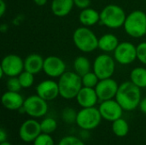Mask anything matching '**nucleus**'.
Returning a JSON list of instances; mask_svg holds the SVG:
<instances>
[{"mask_svg":"<svg viewBox=\"0 0 146 145\" xmlns=\"http://www.w3.org/2000/svg\"><path fill=\"white\" fill-rule=\"evenodd\" d=\"M115 60L108 53L98 55L93 63L92 71L100 79L111 78L115 71Z\"/></svg>","mask_w":146,"mask_h":145,"instance_id":"7","label":"nucleus"},{"mask_svg":"<svg viewBox=\"0 0 146 145\" xmlns=\"http://www.w3.org/2000/svg\"><path fill=\"white\" fill-rule=\"evenodd\" d=\"M119 44L118 38L113 33H105L98 38V49L104 53L114 52Z\"/></svg>","mask_w":146,"mask_h":145,"instance_id":"21","label":"nucleus"},{"mask_svg":"<svg viewBox=\"0 0 146 145\" xmlns=\"http://www.w3.org/2000/svg\"><path fill=\"white\" fill-rule=\"evenodd\" d=\"M123 28L127 35L139 38L146 35V14L139 9L133 10L127 15Z\"/></svg>","mask_w":146,"mask_h":145,"instance_id":"5","label":"nucleus"},{"mask_svg":"<svg viewBox=\"0 0 146 145\" xmlns=\"http://www.w3.org/2000/svg\"><path fill=\"white\" fill-rule=\"evenodd\" d=\"M34 75L33 73L28 72V71H26L24 70L19 76V80H20V83L22 86V88H30L33 83H34Z\"/></svg>","mask_w":146,"mask_h":145,"instance_id":"26","label":"nucleus"},{"mask_svg":"<svg viewBox=\"0 0 146 145\" xmlns=\"http://www.w3.org/2000/svg\"><path fill=\"white\" fill-rule=\"evenodd\" d=\"M0 145H11L9 143H8L7 141H5V142H3V143H1Z\"/></svg>","mask_w":146,"mask_h":145,"instance_id":"38","label":"nucleus"},{"mask_svg":"<svg viewBox=\"0 0 146 145\" xmlns=\"http://www.w3.org/2000/svg\"><path fill=\"white\" fill-rule=\"evenodd\" d=\"M137 59L146 65V42H141L137 45Z\"/></svg>","mask_w":146,"mask_h":145,"instance_id":"30","label":"nucleus"},{"mask_svg":"<svg viewBox=\"0 0 146 145\" xmlns=\"http://www.w3.org/2000/svg\"><path fill=\"white\" fill-rule=\"evenodd\" d=\"M130 81L140 89L146 88V68L144 67L134 68L130 73Z\"/></svg>","mask_w":146,"mask_h":145,"instance_id":"23","label":"nucleus"},{"mask_svg":"<svg viewBox=\"0 0 146 145\" xmlns=\"http://www.w3.org/2000/svg\"><path fill=\"white\" fill-rule=\"evenodd\" d=\"M33 145H54V141L49 134L43 133L34 140Z\"/></svg>","mask_w":146,"mask_h":145,"instance_id":"31","label":"nucleus"},{"mask_svg":"<svg viewBox=\"0 0 146 145\" xmlns=\"http://www.w3.org/2000/svg\"><path fill=\"white\" fill-rule=\"evenodd\" d=\"M43 72L50 78H60L66 72L64 61L56 56H49L44 58Z\"/></svg>","mask_w":146,"mask_h":145,"instance_id":"12","label":"nucleus"},{"mask_svg":"<svg viewBox=\"0 0 146 145\" xmlns=\"http://www.w3.org/2000/svg\"><path fill=\"white\" fill-rule=\"evenodd\" d=\"M102 115L98 109L95 107L82 108L77 114L76 124L83 130L89 131L95 129L101 122Z\"/></svg>","mask_w":146,"mask_h":145,"instance_id":"6","label":"nucleus"},{"mask_svg":"<svg viewBox=\"0 0 146 145\" xmlns=\"http://www.w3.org/2000/svg\"><path fill=\"white\" fill-rule=\"evenodd\" d=\"M7 139V134L6 132H4V130L2 128L0 130V143H3V142H5Z\"/></svg>","mask_w":146,"mask_h":145,"instance_id":"36","label":"nucleus"},{"mask_svg":"<svg viewBox=\"0 0 146 145\" xmlns=\"http://www.w3.org/2000/svg\"><path fill=\"white\" fill-rule=\"evenodd\" d=\"M37 95L45 101H52L60 96L58 82L53 79H44L36 86Z\"/></svg>","mask_w":146,"mask_h":145,"instance_id":"14","label":"nucleus"},{"mask_svg":"<svg viewBox=\"0 0 146 145\" xmlns=\"http://www.w3.org/2000/svg\"><path fill=\"white\" fill-rule=\"evenodd\" d=\"M127 18L125 10L117 4H108L100 12V23L111 29L123 26Z\"/></svg>","mask_w":146,"mask_h":145,"instance_id":"4","label":"nucleus"},{"mask_svg":"<svg viewBox=\"0 0 146 145\" xmlns=\"http://www.w3.org/2000/svg\"><path fill=\"white\" fill-rule=\"evenodd\" d=\"M98 109L103 119L112 122L121 118L124 110L115 99L103 101Z\"/></svg>","mask_w":146,"mask_h":145,"instance_id":"13","label":"nucleus"},{"mask_svg":"<svg viewBox=\"0 0 146 145\" xmlns=\"http://www.w3.org/2000/svg\"><path fill=\"white\" fill-rule=\"evenodd\" d=\"M6 9H7V5L4 0H0V16L1 17L4 15Z\"/></svg>","mask_w":146,"mask_h":145,"instance_id":"34","label":"nucleus"},{"mask_svg":"<svg viewBox=\"0 0 146 145\" xmlns=\"http://www.w3.org/2000/svg\"><path fill=\"white\" fill-rule=\"evenodd\" d=\"M40 123L35 120L30 119L23 122L19 130V135L22 141L30 143L34 141L41 134Z\"/></svg>","mask_w":146,"mask_h":145,"instance_id":"15","label":"nucleus"},{"mask_svg":"<svg viewBox=\"0 0 146 145\" xmlns=\"http://www.w3.org/2000/svg\"><path fill=\"white\" fill-rule=\"evenodd\" d=\"M113 53L117 63L129 65L137 59V46L127 41L121 42Z\"/></svg>","mask_w":146,"mask_h":145,"instance_id":"9","label":"nucleus"},{"mask_svg":"<svg viewBox=\"0 0 146 145\" xmlns=\"http://www.w3.org/2000/svg\"><path fill=\"white\" fill-rule=\"evenodd\" d=\"M6 86H7L8 91H15V92H19L21 91V89H22V86L20 83L18 76L17 77H9L7 83H6Z\"/></svg>","mask_w":146,"mask_h":145,"instance_id":"29","label":"nucleus"},{"mask_svg":"<svg viewBox=\"0 0 146 145\" xmlns=\"http://www.w3.org/2000/svg\"><path fill=\"white\" fill-rule=\"evenodd\" d=\"M77 114L76 111L72 109V108H65L62 110V120L65 123L67 124H73L74 122H76V119H77Z\"/></svg>","mask_w":146,"mask_h":145,"instance_id":"28","label":"nucleus"},{"mask_svg":"<svg viewBox=\"0 0 146 145\" xmlns=\"http://www.w3.org/2000/svg\"><path fill=\"white\" fill-rule=\"evenodd\" d=\"M74 6V0H52L50 3L51 12L57 17H64L69 15Z\"/></svg>","mask_w":146,"mask_h":145,"instance_id":"19","label":"nucleus"},{"mask_svg":"<svg viewBox=\"0 0 146 145\" xmlns=\"http://www.w3.org/2000/svg\"><path fill=\"white\" fill-rule=\"evenodd\" d=\"M79 21L84 26H93L100 22V12L90 7L81 9L79 15Z\"/></svg>","mask_w":146,"mask_h":145,"instance_id":"20","label":"nucleus"},{"mask_svg":"<svg viewBox=\"0 0 146 145\" xmlns=\"http://www.w3.org/2000/svg\"><path fill=\"white\" fill-rule=\"evenodd\" d=\"M74 6H76L80 9H85L91 6V0H74Z\"/></svg>","mask_w":146,"mask_h":145,"instance_id":"33","label":"nucleus"},{"mask_svg":"<svg viewBox=\"0 0 146 145\" xmlns=\"http://www.w3.org/2000/svg\"><path fill=\"white\" fill-rule=\"evenodd\" d=\"M58 145H85V144L76 137L74 136H68L63 138Z\"/></svg>","mask_w":146,"mask_h":145,"instance_id":"32","label":"nucleus"},{"mask_svg":"<svg viewBox=\"0 0 146 145\" xmlns=\"http://www.w3.org/2000/svg\"><path fill=\"white\" fill-rule=\"evenodd\" d=\"M119 85H118L116 80L112 79V77L100 79L95 87L98 99L103 102L115 98Z\"/></svg>","mask_w":146,"mask_h":145,"instance_id":"11","label":"nucleus"},{"mask_svg":"<svg viewBox=\"0 0 146 145\" xmlns=\"http://www.w3.org/2000/svg\"><path fill=\"white\" fill-rule=\"evenodd\" d=\"M48 0H33V2L38 6H44L47 3Z\"/></svg>","mask_w":146,"mask_h":145,"instance_id":"37","label":"nucleus"},{"mask_svg":"<svg viewBox=\"0 0 146 145\" xmlns=\"http://www.w3.org/2000/svg\"><path fill=\"white\" fill-rule=\"evenodd\" d=\"M81 80H82L83 86L95 88L96 85H98V83L99 82L100 79L98 77V75L93 71H90L81 77Z\"/></svg>","mask_w":146,"mask_h":145,"instance_id":"25","label":"nucleus"},{"mask_svg":"<svg viewBox=\"0 0 146 145\" xmlns=\"http://www.w3.org/2000/svg\"><path fill=\"white\" fill-rule=\"evenodd\" d=\"M60 96L64 99L76 98L79 91L83 87L81 76L74 71H66L58 79Z\"/></svg>","mask_w":146,"mask_h":145,"instance_id":"2","label":"nucleus"},{"mask_svg":"<svg viewBox=\"0 0 146 145\" xmlns=\"http://www.w3.org/2000/svg\"><path fill=\"white\" fill-rule=\"evenodd\" d=\"M23 109L26 114L33 118H40L46 115L48 111L47 101L38 95L28 97L24 101Z\"/></svg>","mask_w":146,"mask_h":145,"instance_id":"10","label":"nucleus"},{"mask_svg":"<svg viewBox=\"0 0 146 145\" xmlns=\"http://www.w3.org/2000/svg\"><path fill=\"white\" fill-rule=\"evenodd\" d=\"M112 130L113 132L120 138L125 137L127 135L129 132V126L128 123L122 118H120L115 121H113L112 124Z\"/></svg>","mask_w":146,"mask_h":145,"instance_id":"24","label":"nucleus"},{"mask_svg":"<svg viewBox=\"0 0 146 145\" xmlns=\"http://www.w3.org/2000/svg\"><path fill=\"white\" fill-rule=\"evenodd\" d=\"M92 65L91 61L84 56H77L74 61V71L80 76H83L88 72L92 71Z\"/></svg>","mask_w":146,"mask_h":145,"instance_id":"22","label":"nucleus"},{"mask_svg":"<svg viewBox=\"0 0 146 145\" xmlns=\"http://www.w3.org/2000/svg\"><path fill=\"white\" fill-rule=\"evenodd\" d=\"M76 100L80 107L91 108V107H95V105L97 104L99 99L95 88L83 86L79 91L76 97Z\"/></svg>","mask_w":146,"mask_h":145,"instance_id":"16","label":"nucleus"},{"mask_svg":"<svg viewBox=\"0 0 146 145\" xmlns=\"http://www.w3.org/2000/svg\"><path fill=\"white\" fill-rule=\"evenodd\" d=\"M141 89L132 81H125L119 85L115 100L126 111H133L139 106L141 101Z\"/></svg>","mask_w":146,"mask_h":145,"instance_id":"1","label":"nucleus"},{"mask_svg":"<svg viewBox=\"0 0 146 145\" xmlns=\"http://www.w3.org/2000/svg\"><path fill=\"white\" fill-rule=\"evenodd\" d=\"M139 109H140L141 112L146 115V97L141 99V101H140V103H139Z\"/></svg>","mask_w":146,"mask_h":145,"instance_id":"35","label":"nucleus"},{"mask_svg":"<svg viewBox=\"0 0 146 145\" xmlns=\"http://www.w3.org/2000/svg\"><path fill=\"white\" fill-rule=\"evenodd\" d=\"M23 71L24 60L20 56L15 54H9L2 59L0 65L1 78L3 75L8 77H17Z\"/></svg>","mask_w":146,"mask_h":145,"instance_id":"8","label":"nucleus"},{"mask_svg":"<svg viewBox=\"0 0 146 145\" xmlns=\"http://www.w3.org/2000/svg\"><path fill=\"white\" fill-rule=\"evenodd\" d=\"M44 61V58H43L39 54H30L24 59V70L33 74H37L43 71Z\"/></svg>","mask_w":146,"mask_h":145,"instance_id":"18","label":"nucleus"},{"mask_svg":"<svg viewBox=\"0 0 146 145\" xmlns=\"http://www.w3.org/2000/svg\"><path fill=\"white\" fill-rule=\"evenodd\" d=\"M40 126H41V131L43 133L50 134L53 132L54 131H56L57 127V123L52 118H45L41 121Z\"/></svg>","mask_w":146,"mask_h":145,"instance_id":"27","label":"nucleus"},{"mask_svg":"<svg viewBox=\"0 0 146 145\" xmlns=\"http://www.w3.org/2000/svg\"><path fill=\"white\" fill-rule=\"evenodd\" d=\"M3 106L9 110H19L23 107L24 99L19 92L7 91L1 98Z\"/></svg>","mask_w":146,"mask_h":145,"instance_id":"17","label":"nucleus"},{"mask_svg":"<svg viewBox=\"0 0 146 145\" xmlns=\"http://www.w3.org/2000/svg\"><path fill=\"white\" fill-rule=\"evenodd\" d=\"M73 42L75 47L84 53H91L98 49V38L87 26H80L73 33Z\"/></svg>","mask_w":146,"mask_h":145,"instance_id":"3","label":"nucleus"}]
</instances>
